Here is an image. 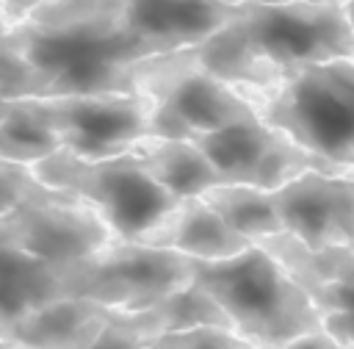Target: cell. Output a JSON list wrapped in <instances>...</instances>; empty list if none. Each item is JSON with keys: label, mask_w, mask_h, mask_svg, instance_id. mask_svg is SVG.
Masks as SVG:
<instances>
[{"label": "cell", "mask_w": 354, "mask_h": 349, "mask_svg": "<svg viewBox=\"0 0 354 349\" xmlns=\"http://www.w3.org/2000/svg\"><path fill=\"white\" fill-rule=\"evenodd\" d=\"M64 296V269L11 244L0 213V324Z\"/></svg>", "instance_id": "cell-16"}, {"label": "cell", "mask_w": 354, "mask_h": 349, "mask_svg": "<svg viewBox=\"0 0 354 349\" xmlns=\"http://www.w3.org/2000/svg\"><path fill=\"white\" fill-rule=\"evenodd\" d=\"M191 258L113 235L100 252L64 266V296H86L119 310H147L191 285Z\"/></svg>", "instance_id": "cell-6"}, {"label": "cell", "mask_w": 354, "mask_h": 349, "mask_svg": "<svg viewBox=\"0 0 354 349\" xmlns=\"http://www.w3.org/2000/svg\"><path fill=\"white\" fill-rule=\"evenodd\" d=\"M163 335V324L155 307L147 310H119L113 307L108 324L94 338L88 349H147Z\"/></svg>", "instance_id": "cell-19"}, {"label": "cell", "mask_w": 354, "mask_h": 349, "mask_svg": "<svg viewBox=\"0 0 354 349\" xmlns=\"http://www.w3.org/2000/svg\"><path fill=\"white\" fill-rule=\"evenodd\" d=\"M0 349H25V346H19V343H14V341H8V338L0 335Z\"/></svg>", "instance_id": "cell-23"}, {"label": "cell", "mask_w": 354, "mask_h": 349, "mask_svg": "<svg viewBox=\"0 0 354 349\" xmlns=\"http://www.w3.org/2000/svg\"><path fill=\"white\" fill-rule=\"evenodd\" d=\"M3 224L14 247L58 269L86 260L116 235L111 224L77 194L25 199L14 211L3 213Z\"/></svg>", "instance_id": "cell-9"}, {"label": "cell", "mask_w": 354, "mask_h": 349, "mask_svg": "<svg viewBox=\"0 0 354 349\" xmlns=\"http://www.w3.org/2000/svg\"><path fill=\"white\" fill-rule=\"evenodd\" d=\"M113 307L86 299L61 296L44 302L3 327V338L25 349H88L108 324Z\"/></svg>", "instance_id": "cell-13"}, {"label": "cell", "mask_w": 354, "mask_h": 349, "mask_svg": "<svg viewBox=\"0 0 354 349\" xmlns=\"http://www.w3.org/2000/svg\"><path fill=\"white\" fill-rule=\"evenodd\" d=\"M147 349H257L230 327H196L183 332H166Z\"/></svg>", "instance_id": "cell-21"}, {"label": "cell", "mask_w": 354, "mask_h": 349, "mask_svg": "<svg viewBox=\"0 0 354 349\" xmlns=\"http://www.w3.org/2000/svg\"><path fill=\"white\" fill-rule=\"evenodd\" d=\"M279 349H354V343H346V341L329 335L326 330H315V332H307V335H299V338L282 343Z\"/></svg>", "instance_id": "cell-22"}, {"label": "cell", "mask_w": 354, "mask_h": 349, "mask_svg": "<svg viewBox=\"0 0 354 349\" xmlns=\"http://www.w3.org/2000/svg\"><path fill=\"white\" fill-rule=\"evenodd\" d=\"M44 91H47L44 78L28 64V58L17 44L14 28L0 14V102L17 97H33Z\"/></svg>", "instance_id": "cell-20"}, {"label": "cell", "mask_w": 354, "mask_h": 349, "mask_svg": "<svg viewBox=\"0 0 354 349\" xmlns=\"http://www.w3.org/2000/svg\"><path fill=\"white\" fill-rule=\"evenodd\" d=\"M210 208L218 211V216L243 238L260 241L266 235L282 233V219L274 202V194L249 183H218L199 194Z\"/></svg>", "instance_id": "cell-17"}, {"label": "cell", "mask_w": 354, "mask_h": 349, "mask_svg": "<svg viewBox=\"0 0 354 349\" xmlns=\"http://www.w3.org/2000/svg\"><path fill=\"white\" fill-rule=\"evenodd\" d=\"M346 11H348V17H351V22H354V0H346Z\"/></svg>", "instance_id": "cell-24"}, {"label": "cell", "mask_w": 354, "mask_h": 349, "mask_svg": "<svg viewBox=\"0 0 354 349\" xmlns=\"http://www.w3.org/2000/svg\"><path fill=\"white\" fill-rule=\"evenodd\" d=\"M271 194L282 227L307 247H354V172L307 169Z\"/></svg>", "instance_id": "cell-11"}, {"label": "cell", "mask_w": 354, "mask_h": 349, "mask_svg": "<svg viewBox=\"0 0 354 349\" xmlns=\"http://www.w3.org/2000/svg\"><path fill=\"white\" fill-rule=\"evenodd\" d=\"M141 244L152 247H166L174 252H183L188 258H202V260H218L238 255L246 249L249 238L235 233L216 208H210L202 197H183L144 238Z\"/></svg>", "instance_id": "cell-14"}, {"label": "cell", "mask_w": 354, "mask_h": 349, "mask_svg": "<svg viewBox=\"0 0 354 349\" xmlns=\"http://www.w3.org/2000/svg\"><path fill=\"white\" fill-rule=\"evenodd\" d=\"M22 100L58 136L61 150L83 158H111L127 152L141 136H152L155 100L144 91L33 94Z\"/></svg>", "instance_id": "cell-7"}, {"label": "cell", "mask_w": 354, "mask_h": 349, "mask_svg": "<svg viewBox=\"0 0 354 349\" xmlns=\"http://www.w3.org/2000/svg\"><path fill=\"white\" fill-rule=\"evenodd\" d=\"M11 28L44 94L136 91L138 64L163 53L130 30L124 0H41Z\"/></svg>", "instance_id": "cell-2"}, {"label": "cell", "mask_w": 354, "mask_h": 349, "mask_svg": "<svg viewBox=\"0 0 354 349\" xmlns=\"http://www.w3.org/2000/svg\"><path fill=\"white\" fill-rule=\"evenodd\" d=\"M191 283L205 288L224 307L232 330L257 349H279L299 335L324 330L310 294L260 244L218 260L191 258Z\"/></svg>", "instance_id": "cell-3"}, {"label": "cell", "mask_w": 354, "mask_h": 349, "mask_svg": "<svg viewBox=\"0 0 354 349\" xmlns=\"http://www.w3.org/2000/svg\"><path fill=\"white\" fill-rule=\"evenodd\" d=\"M163 188L174 197H199L207 188L224 183L221 172L191 138L141 136L127 150Z\"/></svg>", "instance_id": "cell-15"}, {"label": "cell", "mask_w": 354, "mask_h": 349, "mask_svg": "<svg viewBox=\"0 0 354 349\" xmlns=\"http://www.w3.org/2000/svg\"><path fill=\"white\" fill-rule=\"evenodd\" d=\"M238 8L241 3L224 0H124L130 30L149 39L163 53L205 42L227 25Z\"/></svg>", "instance_id": "cell-12"}, {"label": "cell", "mask_w": 354, "mask_h": 349, "mask_svg": "<svg viewBox=\"0 0 354 349\" xmlns=\"http://www.w3.org/2000/svg\"><path fill=\"white\" fill-rule=\"evenodd\" d=\"M246 97L268 125L326 161L354 169V58L299 66L271 89Z\"/></svg>", "instance_id": "cell-4"}, {"label": "cell", "mask_w": 354, "mask_h": 349, "mask_svg": "<svg viewBox=\"0 0 354 349\" xmlns=\"http://www.w3.org/2000/svg\"><path fill=\"white\" fill-rule=\"evenodd\" d=\"M30 172L61 191L83 197L119 238L141 241L177 202L130 152L111 158H83L69 150H55L30 163Z\"/></svg>", "instance_id": "cell-5"}, {"label": "cell", "mask_w": 354, "mask_h": 349, "mask_svg": "<svg viewBox=\"0 0 354 349\" xmlns=\"http://www.w3.org/2000/svg\"><path fill=\"white\" fill-rule=\"evenodd\" d=\"M160 316L163 335L166 332H183V330H196V327H230L232 321L224 313V307L199 285H185L166 296L163 302L152 305Z\"/></svg>", "instance_id": "cell-18"}, {"label": "cell", "mask_w": 354, "mask_h": 349, "mask_svg": "<svg viewBox=\"0 0 354 349\" xmlns=\"http://www.w3.org/2000/svg\"><path fill=\"white\" fill-rule=\"evenodd\" d=\"M191 141L210 158V163L221 172L224 180L249 183L266 191L290 183L307 169L354 172L307 150L285 130L268 125L263 116L199 133Z\"/></svg>", "instance_id": "cell-8"}, {"label": "cell", "mask_w": 354, "mask_h": 349, "mask_svg": "<svg viewBox=\"0 0 354 349\" xmlns=\"http://www.w3.org/2000/svg\"><path fill=\"white\" fill-rule=\"evenodd\" d=\"M202 66L243 94L271 89L299 66L354 58L346 0H249L196 44Z\"/></svg>", "instance_id": "cell-1"}, {"label": "cell", "mask_w": 354, "mask_h": 349, "mask_svg": "<svg viewBox=\"0 0 354 349\" xmlns=\"http://www.w3.org/2000/svg\"><path fill=\"white\" fill-rule=\"evenodd\" d=\"M266 247L310 294L321 327L354 343V247H307L288 230L254 241Z\"/></svg>", "instance_id": "cell-10"}]
</instances>
